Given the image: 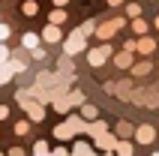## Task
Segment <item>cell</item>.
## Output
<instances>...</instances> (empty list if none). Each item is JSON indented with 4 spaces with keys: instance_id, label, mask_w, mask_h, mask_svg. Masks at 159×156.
<instances>
[{
    "instance_id": "6da1fadb",
    "label": "cell",
    "mask_w": 159,
    "mask_h": 156,
    "mask_svg": "<svg viewBox=\"0 0 159 156\" xmlns=\"http://www.w3.org/2000/svg\"><path fill=\"white\" fill-rule=\"evenodd\" d=\"M15 99H18V105H21V108H24V111L30 114V120H36V123H39V120L45 117V105L39 102V99L27 96L24 90H18V93H15Z\"/></svg>"
},
{
    "instance_id": "7a4b0ae2",
    "label": "cell",
    "mask_w": 159,
    "mask_h": 156,
    "mask_svg": "<svg viewBox=\"0 0 159 156\" xmlns=\"http://www.w3.org/2000/svg\"><path fill=\"white\" fill-rule=\"evenodd\" d=\"M84 45H87V33H84V30H75V33H69L66 36V39H63V54H78V51H84Z\"/></svg>"
},
{
    "instance_id": "3957f363",
    "label": "cell",
    "mask_w": 159,
    "mask_h": 156,
    "mask_svg": "<svg viewBox=\"0 0 159 156\" xmlns=\"http://www.w3.org/2000/svg\"><path fill=\"white\" fill-rule=\"evenodd\" d=\"M108 57H111V39H105V42L99 45V48H93V51L87 54V63L93 66V69H99V66H102Z\"/></svg>"
},
{
    "instance_id": "277c9868",
    "label": "cell",
    "mask_w": 159,
    "mask_h": 156,
    "mask_svg": "<svg viewBox=\"0 0 159 156\" xmlns=\"http://www.w3.org/2000/svg\"><path fill=\"white\" fill-rule=\"evenodd\" d=\"M123 24H126L123 18H111V21H105V24H99V27H96V36L102 39V42H105V39H111V36H114Z\"/></svg>"
},
{
    "instance_id": "5b68a950",
    "label": "cell",
    "mask_w": 159,
    "mask_h": 156,
    "mask_svg": "<svg viewBox=\"0 0 159 156\" xmlns=\"http://www.w3.org/2000/svg\"><path fill=\"white\" fill-rule=\"evenodd\" d=\"M153 138H156V129L147 126V123L135 129V141H138V144H153Z\"/></svg>"
},
{
    "instance_id": "8992f818",
    "label": "cell",
    "mask_w": 159,
    "mask_h": 156,
    "mask_svg": "<svg viewBox=\"0 0 159 156\" xmlns=\"http://www.w3.org/2000/svg\"><path fill=\"white\" fill-rule=\"evenodd\" d=\"M93 141H96V150H102V153H111V150L117 147V138H114V135H108V132H105V135H99V138H93Z\"/></svg>"
},
{
    "instance_id": "52a82bcc",
    "label": "cell",
    "mask_w": 159,
    "mask_h": 156,
    "mask_svg": "<svg viewBox=\"0 0 159 156\" xmlns=\"http://www.w3.org/2000/svg\"><path fill=\"white\" fill-rule=\"evenodd\" d=\"M54 111H57V114H69V108H72V102H69V93H60V96H57V99H54Z\"/></svg>"
},
{
    "instance_id": "ba28073f",
    "label": "cell",
    "mask_w": 159,
    "mask_h": 156,
    "mask_svg": "<svg viewBox=\"0 0 159 156\" xmlns=\"http://www.w3.org/2000/svg\"><path fill=\"white\" fill-rule=\"evenodd\" d=\"M42 39H45V42H60V24H54V21H51V24L42 30Z\"/></svg>"
},
{
    "instance_id": "9c48e42d",
    "label": "cell",
    "mask_w": 159,
    "mask_h": 156,
    "mask_svg": "<svg viewBox=\"0 0 159 156\" xmlns=\"http://www.w3.org/2000/svg\"><path fill=\"white\" fill-rule=\"evenodd\" d=\"M72 135H75V129H72L69 123H57V126H54V138H60V141H69Z\"/></svg>"
},
{
    "instance_id": "30bf717a",
    "label": "cell",
    "mask_w": 159,
    "mask_h": 156,
    "mask_svg": "<svg viewBox=\"0 0 159 156\" xmlns=\"http://www.w3.org/2000/svg\"><path fill=\"white\" fill-rule=\"evenodd\" d=\"M153 48H156V42H153V39H150L147 33H144L141 39L135 42V51H141V54H153Z\"/></svg>"
},
{
    "instance_id": "8fae6325",
    "label": "cell",
    "mask_w": 159,
    "mask_h": 156,
    "mask_svg": "<svg viewBox=\"0 0 159 156\" xmlns=\"http://www.w3.org/2000/svg\"><path fill=\"white\" fill-rule=\"evenodd\" d=\"M114 63L120 66V69H129V66H132V48H123V51L114 57Z\"/></svg>"
},
{
    "instance_id": "7c38bea8",
    "label": "cell",
    "mask_w": 159,
    "mask_h": 156,
    "mask_svg": "<svg viewBox=\"0 0 159 156\" xmlns=\"http://www.w3.org/2000/svg\"><path fill=\"white\" fill-rule=\"evenodd\" d=\"M66 123H69L72 129H75V135H78V132H84V135H87V117H66Z\"/></svg>"
},
{
    "instance_id": "4fadbf2b",
    "label": "cell",
    "mask_w": 159,
    "mask_h": 156,
    "mask_svg": "<svg viewBox=\"0 0 159 156\" xmlns=\"http://www.w3.org/2000/svg\"><path fill=\"white\" fill-rule=\"evenodd\" d=\"M105 132H108L105 120H93V123L87 126V135H90V138H99V135H105Z\"/></svg>"
},
{
    "instance_id": "5bb4252c",
    "label": "cell",
    "mask_w": 159,
    "mask_h": 156,
    "mask_svg": "<svg viewBox=\"0 0 159 156\" xmlns=\"http://www.w3.org/2000/svg\"><path fill=\"white\" fill-rule=\"evenodd\" d=\"M81 117H87V120H96V117H99L96 105H87V102H81Z\"/></svg>"
},
{
    "instance_id": "9a60e30c",
    "label": "cell",
    "mask_w": 159,
    "mask_h": 156,
    "mask_svg": "<svg viewBox=\"0 0 159 156\" xmlns=\"http://www.w3.org/2000/svg\"><path fill=\"white\" fill-rule=\"evenodd\" d=\"M39 39H42V36H36V33H24V36H21V45H24V48H36V45H39Z\"/></svg>"
},
{
    "instance_id": "2e32d148",
    "label": "cell",
    "mask_w": 159,
    "mask_h": 156,
    "mask_svg": "<svg viewBox=\"0 0 159 156\" xmlns=\"http://www.w3.org/2000/svg\"><path fill=\"white\" fill-rule=\"evenodd\" d=\"M129 135H132V123L120 120V123H117V138H129Z\"/></svg>"
},
{
    "instance_id": "e0dca14e",
    "label": "cell",
    "mask_w": 159,
    "mask_h": 156,
    "mask_svg": "<svg viewBox=\"0 0 159 156\" xmlns=\"http://www.w3.org/2000/svg\"><path fill=\"white\" fill-rule=\"evenodd\" d=\"M153 66H150V60H141V63H132V72L135 75H147Z\"/></svg>"
},
{
    "instance_id": "ac0fdd59",
    "label": "cell",
    "mask_w": 159,
    "mask_h": 156,
    "mask_svg": "<svg viewBox=\"0 0 159 156\" xmlns=\"http://www.w3.org/2000/svg\"><path fill=\"white\" fill-rule=\"evenodd\" d=\"M21 12H24V15H36V12H39V3H36V0H24Z\"/></svg>"
},
{
    "instance_id": "d6986e66",
    "label": "cell",
    "mask_w": 159,
    "mask_h": 156,
    "mask_svg": "<svg viewBox=\"0 0 159 156\" xmlns=\"http://www.w3.org/2000/svg\"><path fill=\"white\" fill-rule=\"evenodd\" d=\"M48 21H54V24H63V21H66V12H63V6L54 9L51 15H48Z\"/></svg>"
},
{
    "instance_id": "ffe728a7",
    "label": "cell",
    "mask_w": 159,
    "mask_h": 156,
    "mask_svg": "<svg viewBox=\"0 0 159 156\" xmlns=\"http://www.w3.org/2000/svg\"><path fill=\"white\" fill-rule=\"evenodd\" d=\"M72 153L84 156V153H93V147H90V144H84V141H75V147H72Z\"/></svg>"
},
{
    "instance_id": "44dd1931",
    "label": "cell",
    "mask_w": 159,
    "mask_h": 156,
    "mask_svg": "<svg viewBox=\"0 0 159 156\" xmlns=\"http://www.w3.org/2000/svg\"><path fill=\"white\" fill-rule=\"evenodd\" d=\"M126 15H129V18H138V15H141V6H138V3H126Z\"/></svg>"
},
{
    "instance_id": "7402d4cb",
    "label": "cell",
    "mask_w": 159,
    "mask_h": 156,
    "mask_svg": "<svg viewBox=\"0 0 159 156\" xmlns=\"http://www.w3.org/2000/svg\"><path fill=\"white\" fill-rule=\"evenodd\" d=\"M117 153H123V156H129V153H132V144H129V141H117Z\"/></svg>"
},
{
    "instance_id": "603a6c76",
    "label": "cell",
    "mask_w": 159,
    "mask_h": 156,
    "mask_svg": "<svg viewBox=\"0 0 159 156\" xmlns=\"http://www.w3.org/2000/svg\"><path fill=\"white\" fill-rule=\"evenodd\" d=\"M132 30L138 36H144V33H147V21H138V18H135V21H132Z\"/></svg>"
},
{
    "instance_id": "cb8c5ba5",
    "label": "cell",
    "mask_w": 159,
    "mask_h": 156,
    "mask_svg": "<svg viewBox=\"0 0 159 156\" xmlns=\"http://www.w3.org/2000/svg\"><path fill=\"white\" fill-rule=\"evenodd\" d=\"M69 102L72 105H81V102H84V93H81V90H69Z\"/></svg>"
},
{
    "instance_id": "d4e9b609",
    "label": "cell",
    "mask_w": 159,
    "mask_h": 156,
    "mask_svg": "<svg viewBox=\"0 0 159 156\" xmlns=\"http://www.w3.org/2000/svg\"><path fill=\"white\" fill-rule=\"evenodd\" d=\"M27 132H30V123H27V120H18L15 123V135H27Z\"/></svg>"
},
{
    "instance_id": "484cf974",
    "label": "cell",
    "mask_w": 159,
    "mask_h": 156,
    "mask_svg": "<svg viewBox=\"0 0 159 156\" xmlns=\"http://www.w3.org/2000/svg\"><path fill=\"white\" fill-rule=\"evenodd\" d=\"M9 33H12V30H9V24H3V21H0V42H6Z\"/></svg>"
},
{
    "instance_id": "4316f807",
    "label": "cell",
    "mask_w": 159,
    "mask_h": 156,
    "mask_svg": "<svg viewBox=\"0 0 159 156\" xmlns=\"http://www.w3.org/2000/svg\"><path fill=\"white\" fill-rule=\"evenodd\" d=\"M81 30H84V33H96V24H93V21H84V24H81Z\"/></svg>"
},
{
    "instance_id": "83f0119b",
    "label": "cell",
    "mask_w": 159,
    "mask_h": 156,
    "mask_svg": "<svg viewBox=\"0 0 159 156\" xmlns=\"http://www.w3.org/2000/svg\"><path fill=\"white\" fill-rule=\"evenodd\" d=\"M33 153H48V144H45V141H36V144H33Z\"/></svg>"
},
{
    "instance_id": "f1b7e54d",
    "label": "cell",
    "mask_w": 159,
    "mask_h": 156,
    "mask_svg": "<svg viewBox=\"0 0 159 156\" xmlns=\"http://www.w3.org/2000/svg\"><path fill=\"white\" fill-rule=\"evenodd\" d=\"M6 60H9V48L0 42V63H6Z\"/></svg>"
},
{
    "instance_id": "f546056e",
    "label": "cell",
    "mask_w": 159,
    "mask_h": 156,
    "mask_svg": "<svg viewBox=\"0 0 159 156\" xmlns=\"http://www.w3.org/2000/svg\"><path fill=\"white\" fill-rule=\"evenodd\" d=\"M30 54H33L36 60H42V57H45V48H39V45H36V48H30Z\"/></svg>"
},
{
    "instance_id": "4dcf8cb0",
    "label": "cell",
    "mask_w": 159,
    "mask_h": 156,
    "mask_svg": "<svg viewBox=\"0 0 159 156\" xmlns=\"http://www.w3.org/2000/svg\"><path fill=\"white\" fill-rule=\"evenodd\" d=\"M6 117H9V108H6V105H0V120H6Z\"/></svg>"
},
{
    "instance_id": "1f68e13d",
    "label": "cell",
    "mask_w": 159,
    "mask_h": 156,
    "mask_svg": "<svg viewBox=\"0 0 159 156\" xmlns=\"http://www.w3.org/2000/svg\"><path fill=\"white\" fill-rule=\"evenodd\" d=\"M108 3H111V6H123V0H108Z\"/></svg>"
},
{
    "instance_id": "d6a6232c",
    "label": "cell",
    "mask_w": 159,
    "mask_h": 156,
    "mask_svg": "<svg viewBox=\"0 0 159 156\" xmlns=\"http://www.w3.org/2000/svg\"><path fill=\"white\" fill-rule=\"evenodd\" d=\"M66 3H69V0H54V6H66Z\"/></svg>"
},
{
    "instance_id": "836d02e7",
    "label": "cell",
    "mask_w": 159,
    "mask_h": 156,
    "mask_svg": "<svg viewBox=\"0 0 159 156\" xmlns=\"http://www.w3.org/2000/svg\"><path fill=\"white\" fill-rule=\"evenodd\" d=\"M153 24H156V30H159V15H156V18H153Z\"/></svg>"
}]
</instances>
